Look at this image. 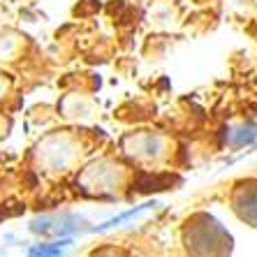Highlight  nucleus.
I'll return each instance as SVG.
<instances>
[{
	"instance_id": "obj_1",
	"label": "nucleus",
	"mask_w": 257,
	"mask_h": 257,
	"mask_svg": "<svg viewBox=\"0 0 257 257\" xmlns=\"http://www.w3.org/2000/svg\"><path fill=\"white\" fill-rule=\"evenodd\" d=\"M67 245H70V239L54 241V243H37L30 248L26 257H65Z\"/></svg>"
},
{
	"instance_id": "obj_2",
	"label": "nucleus",
	"mask_w": 257,
	"mask_h": 257,
	"mask_svg": "<svg viewBox=\"0 0 257 257\" xmlns=\"http://www.w3.org/2000/svg\"><path fill=\"white\" fill-rule=\"evenodd\" d=\"M257 139V125H243V127H236L232 130L229 135V144L232 146H243V144H250Z\"/></svg>"
}]
</instances>
